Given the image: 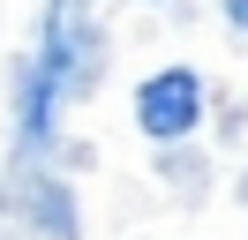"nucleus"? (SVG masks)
<instances>
[{
    "label": "nucleus",
    "instance_id": "obj_1",
    "mask_svg": "<svg viewBox=\"0 0 248 240\" xmlns=\"http://www.w3.org/2000/svg\"><path fill=\"white\" fill-rule=\"evenodd\" d=\"M98 75V23H91V8L83 0H53V15H46V45H38V83H31V98H23V128H46V105L61 98V90H83Z\"/></svg>",
    "mask_w": 248,
    "mask_h": 240
},
{
    "label": "nucleus",
    "instance_id": "obj_3",
    "mask_svg": "<svg viewBox=\"0 0 248 240\" xmlns=\"http://www.w3.org/2000/svg\"><path fill=\"white\" fill-rule=\"evenodd\" d=\"M226 15H233V23H241V30H248V0H226Z\"/></svg>",
    "mask_w": 248,
    "mask_h": 240
},
{
    "label": "nucleus",
    "instance_id": "obj_2",
    "mask_svg": "<svg viewBox=\"0 0 248 240\" xmlns=\"http://www.w3.org/2000/svg\"><path fill=\"white\" fill-rule=\"evenodd\" d=\"M196 120H203V75L196 68H158L136 90V128L151 143H181V135H196Z\"/></svg>",
    "mask_w": 248,
    "mask_h": 240
}]
</instances>
